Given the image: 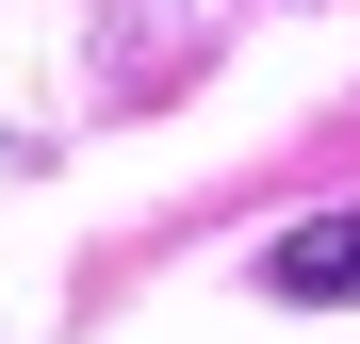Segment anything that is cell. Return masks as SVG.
<instances>
[{"label": "cell", "instance_id": "obj_1", "mask_svg": "<svg viewBox=\"0 0 360 344\" xmlns=\"http://www.w3.org/2000/svg\"><path fill=\"white\" fill-rule=\"evenodd\" d=\"M262 279H278L295 312H344V295H360V213H311V229H278V246H262Z\"/></svg>", "mask_w": 360, "mask_h": 344}]
</instances>
